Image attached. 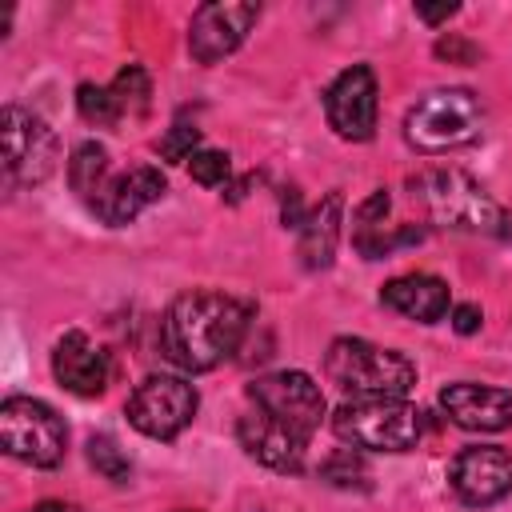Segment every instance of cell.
<instances>
[{
    "instance_id": "cell-1",
    "label": "cell",
    "mask_w": 512,
    "mask_h": 512,
    "mask_svg": "<svg viewBox=\"0 0 512 512\" xmlns=\"http://www.w3.org/2000/svg\"><path fill=\"white\" fill-rule=\"evenodd\" d=\"M252 304L228 292L192 288L176 296L160 320V344L172 364L184 372H212L224 364L248 336Z\"/></svg>"
},
{
    "instance_id": "cell-2",
    "label": "cell",
    "mask_w": 512,
    "mask_h": 512,
    "mask_svg": "<svg viewBox=\"0 0 512 512\" xmlns=\"http://www.w3.org/2000/svg\"><path fill=\"white\" fill-rule=\"evenodd\" d=\"M412 204L424 212L428 224L468 236H512V216L504 204L468 172L460 168H424L408 180Z\"/></svg>"
},
{
    "instance_id": "cell-3",
    "label": "cell",
    "mask_w": 512,
    "mask_h": 512,
    "mask_svg": "<svg viewBox=\"0 0 512 512\" xmlns=\"http://www.w3.org/2000/svg\"><path fill=\"white\" fill-rule=\"evenodd\" d=\"M324 376L348 396H408L416 384V364L360 336H336L324 352Z\"/></svg>"
},
{
    "instance_id": "cell-4",
    "label": "cell",
    "mask_w": 512,
    "mask_h": 512,
    "mask_svg": "<svg viewBox=\"0 0 512 512\" xmlns=\"http://www.w3.org/2000/svg\"><path fill=\"white\" fill-rule=\"evenodd\" d=\"M332 432L356 452H408L424 432L408 396H352L332 412Z\"/></svg>"
},
{
    "instance_id": "cell-5",
    "label": "cell",
    "mask_w": 512,
    "mask_h": 512,
    "mask_svg": "<svg viewBox=\"0 0 512 512\" xmlns=\"http://www.w3.org/2000/svg\"><path fill=\"white\" fill-rule=\"evenodd\" d=\"M484 128V100L472 88H436L404 116V140L416 152H448L476 140Z\"/></svg>"
},
{
    "instance_id": "cell-6",
    "label": "cell",
    "mask_w": 512,
    "mask_h": 512,
    "mask_svg": "<svg viewBox=\"0 0 512 512\" xmlns=\"http://www.w3.org/2000/svg\"><path fill=\"white\" fill-rule=\"evenodd\" d=\"M0 444L12 460L32 468H56L68 452L64 416L32 396H8L0 404Z\"/></svg>"
},
{
    "instance_id": "cell-7",
    "label": "cell",
    "mask_w": 512,
    "mask_h": 512,
    "mask_svg": "<svg viewBox=\"0 0 512 512\" xmlns=\"http://www.w3.org/2000/svg\"><path fill=\"white\" fill-rule=\"evenodd\" d=\"M0 140H4V180H8V188H36L56 172L60 140L36 112H28L20 104H4Z\"/></svg>"
},
{
    "instance_id": "cell-8",
    "label": "cell",
    "mask_w": 512,
    "mask_h": 512,
    "mask_svg": "<svg viewBox=\"0 0 512 512\" xmlns=\"http://www.w3.org/2000/svg\"><path fill=\"white\" fill-rule=\"evenodd\" d=\"M196 408H200V396L184 376L156 372L132 388L124 416L148 440H176L196 420Z\"/></svg>"
},
{
    "instance_id": "cell-9",
    "label": "cell",
    "mask_w": 512,
    "mask_h": 512,
    "mask_svg": "<svg viewBox=\"0 0 512 512\" xmlns=\"http://www.w3.org/2000/svg\"><path fill=\"white\" fill-rule=\"evenodd\" d=\"M248 400L256 404V412L280 420L284 428H292L304 440H312L320 432L324 412H328V400H324L320 384L300 368H280V372L256 376L248 384Z\"/></svg>"
},
{
    "instance_id": "cell-10",
    "label": "cell",
    "mask_w": 512,
    "mask_h": 512,
    "mask_svg": "<svg viewBox=\"0 0 512 512\" xmlns=\"http://www.w3.org/2000/svg\"><path fill=\"white\" fill-rule=\"evenodd\" d=\"M380 88L376 72L368 64L344 68L328 88H324V116L340 140L364 144L376 136V108H380Z\"/></svg>"
},
{
    "instance_id": "cell-11",
    "label": "cell",
    "mask_w": 512,
    "mask_h": 512,
    "mask_svg": "<svg viewBox=\"0 0 512 512\" xmlns=\"http://www.w3.org/2000/svg\"><path fill=\"white\" fill-rule=\"evenodd\" d=\"M448 484L460 504L492 508L512 492V452L500 444H472L460 448L448 464Z\"/></svg>"
},
{
    "instance_id": "cell-12",
    "label": "cell",
    "mask_w": 512,
    "mask_h": 512,
    "mask_svg": "<svg viewBox=\"0 0 512 512\" xmlns=\"http://www.w3.org/2000/svg\"><path fill=\"white\" fill-rule=\"evenodd\" d=\"M260 20V4H232V0H208L188 20V52L196 64H216L232 56L252 24Z\"/></svg>"
},
{
    "instance_id": "cell-13",
    "label": "cell",
    "mask_w": 512,
    "mask_h": 512,
    "mask_svg": "<svg viewBox=\"0 0 512 512\" xmlns=\"http://www.w3.org/2000/svg\"><path fill=\"white\" fill-rule=\"evenodd\" d=\"M436 400L448 412V420L464 432H500L512 424V392L508 388L456 380V384H444Z\"/></svg>"
},
{
    "instance_id": "cell-14",
    "label": "cell",
    "mask_w": 512,
    "mask_h": 512,
    "mask_svg": "<svg viewBox=\"0 0 512 512\" xmlns=\"http://www.w3.org/2000/svg\"><path fill=\"white\" fill-rule=\"evenodd\" d=\"M164 192H168L164 172L152 168V164H140V168H128V172H116V176L104 184V192H100L88 208H92L108 228H124V224H132L144 208H152L156 200H164Z\"/></svg>"
},
{
    "instance_id": "cell-15",
    "label": "cell",
    "mask_w": 512,
    "mask_h": 512,
    "mask_svg": "<svg viewBox=\"0 0 512 512\" xmlns=\"http://www.w3.org/2000/svg\"><path fill=\"white\" fill-rule=\"evenodd\" d=\"M52 376L60 388H68L72 396H100L108 388L112 376V360L108 352L88 340L80 328H68L56 348H52Z\"/></svg>"
},
{
    "instance_id": "cell-16",
    "label": "cell",
    "mask_w": 512,
    "mask_h": 512,
    "mask_svg": "<svg viewBox=\"0 0 512 512\" xmlns=\"http://www.w3.org/2000/svg\"><path fill=\"white\" fill-rule=\"evenodd\" d=\"M236 440H240V448H244L256 464H264V468H272V472H288V476L304 472L308 440L296 436L292 428H284L280 420L256 412V408L236 420Z\"/></svg>"
},
{
    "instance_id": "cell-17",
    "label": "cell",
    "mask_w": 512,
    "mask_h": 512,
    "mask_svg": "<svg viewBox=\"0 0 512 512\" xmlns=\"http://www.w3.org/2000/svg\"><path fill=\"white\" fill-rule=\"evenodd\" d=\"M380 304L416 324H436L448 316V284L432 272H404L380 288Z\"/></svg>"
},
{
    "instance_id": "cell-18",
    "label": "cell",
    "mask_w": 512,
    "mask_h": 512,
    "mask_svg": "<svg viewBox=\"0 0 512 512\" xmlns=\"http://www.w3.org/2000/svg\"><path fill=\"white\" fill-rule=\"evenodd\" d=\"M340 224H344V196L328 192L316 208H308V220L300 224V264L308 272H324L336 256L340 244Z\"/></svg>"
},
{
    "instance_id": "cell-19",
    "label": "cell",
    "mask_w": 512,
    "mask_h": 512,
    "mask_svg": "<svg viewBox=\"0 0 512 512\" xmlns=\"http://www.w3.org/2000/svg\"><path fill=\"white\" fill-rule=\"evenodd\" d=\"M112 180V164H108V148L96 144V140H84L72 148V160H68V184L80 200H96L104 192V184Z\"/></svg>"
},
{
    "instance_id": "cell-20",
    "label": "cell",
    "mask_w": 512,
    "mask_h": 512,
    "mask_svg": "<svg viewBox=\"0 0 512 512\" xmlns=\"http://www.w3.org/2000/svg\"><path fill=\"white\" fill-rule=\"evenodd\" d=\"M112 96H116V108L120 116H144L148 104H152V80L140 64H124L116 76H112Z\"/></svg>"
},
{
    "instance_id": "cell-21",
    "label": "cell",
    "mask_w": 512,
    "mask_h": 512,
    "mask_svg": "<svg viewBox=\"0 0 512 512\" xmlns=\"http://www.w3.org/2000/svg\"><path fill=\"white\" fill-rule=\"evenodd\" d=\"M424 240V228L408 224V228H372V232H352V244L360 248L364 260H384L392 256L396 248L404 244H420Z\"/></svg>"
},
{
    "instance_id": "cell-22",
    "label": "cell",
    "mask_w": 512,
    "mask_h": 512,
    "mask_svg": "<svg viewBox=\"0 0 512 512\" xmlns=\"http://www.w3.org/2000/svg\"><path fill=\"white\" fill-rule=\"evenodd\" d=\"M76 112H80L88 124H96V128H112V124L124 120L120 108H116L112 88H108V84H92V80H84V84L76 88Z\"/></svg>"
},
{
    "instance_id": "cell-23",
    "label": "cell",
    "mask_w": 512,
    "mask_h": 512,
    "mask_svg": "<svg viewBox=\"0 0 512 512\" xmlns=\"http://www.w3.org/2000/svg\"><path fill=\"white\" fill-rule=\"evenodd\" d=\"M88 464H92L104 480H112V484H124V480L132 476V460H128V452H124L112 436H92V440H88Z\"/></svg>"
},
{
    "instance_id": "cell-24",
    "label": "cell",
    "mask_w": 512,
    "mask_h": 512,
    "mask_svg": "<svg viewBox=\"0 0 512 512\" xmlns=\"http://www.w3.org/2000/svg\"><path fill=\"white\" fill-rule=\"evenodd\" d=\"M320 480L332 484V488H364V480H368L364 456H360L356 448H336V452L320 464Z\"/></svg>"
},
{
    "instance_id": "cell-25",
    "label": "cell",
    "mask_w": 512,
    "mask_h": 512,
    "mask_svg": "<svg viewBox=\"0 0 512 512\" xmlns=\"http://www.w3.org/2000/svg\"><path fill=\"white\" fill-rule=\"evenodd\" d=\"M188 172H192L196 184L220 188V184H228V176H232V160H228V152H220V148H200V152L188 160Z\"/></svg>"
},
{
    "instance_id": "cell-26",
    "label": "cell",
    "mask_w": 512,
    "mask_h": 512,
    "mask_svg": "<svg viewBox=\"0 0 512 512\" xmlns=\"http://www.w3.org/2000/svg\"><path fill=\"white\" fill-rule=\"evenodd\" d=\"M160 156L168 160V164H184V160H192L196 152H200V128H192V124H172L164 136H160Z\"/></svg>"
},
{
    "instance_id": "cell-27",
    "label": "cell",
    "mask_w": 512,
    "mask_h": 512,
    "mask_svg": "<svg viewBox=\"0 0 512 512\" xmlns=\"http://www.w3.org/2000/svg\"><path fill=\"white\" fill-rule=\"evenodd\" d=\"M432 52L440 56V60H448V64H476L480 60V48L472 44V40H464V36H440L436 44H432Z\"/></svg>"
},
{
    "instance_id": "cell-28",
    "label": "cell",
    "mask_w": 512,
    "mask_h": 512,
    "mask_svg": "<svg viewBox=\"0 0 512 512\" xmlns=\"http://www.w3.org/2000/svg\"><path fill=\"white\" fill-rule=\"evenodd\" d=\"M280 220H284V228H296V232L308 220V208H304V200H300L296 188H284L280 192Z\"/></svg>"
},
{
    "instance_id": "cell-29",
    "label": "cell",
    "mask_w": 512,
    "mask_h": 512,
    "mask_svg": "<svg viewBox=\"0 0 512 512\" xmlns=\"http://www.w3.org/2000/svg\"><path fill=\"white\" fill-rule=\"evenodd\" d=\"M448 316H452V332H460V336H472V332H480V324H484L480 304H456Z\"/></svg>"
},
{
    "instance_id": "cell-30",
    "label": "cell",
    "mask_w": 512,
    "mask_h": 512,
    "mask_svg": "<svg viewBox=\"0 0 512 512\" xmlns=\"http://www.w3.org/2000/svg\"><path fill=\"white\" fill-rule=\"evenodd\" d=\"M460 12V4H416V16L424 20V24H444V20H452Z\"/></svg>"
},
{
    "instance_id": "cell-31",
    "label": "cell",
    "mask_w": 512,
    "mask_h": 512,
    "mask_svg": "<svg viewBox=\"0 0 512 512\" xmlns=\"http://www.w3.org/2000/svg\"><path fill=\"white\" fill-rule=\"evenodd\" d=\"M28 512H72L68 504H60V500H40L36 508H28Z\"/></svg>"
},
{
    "instance_id": "cell-32",
    "label": "cell",
    "mask_w": 512,
    "mask_h": 512,
    "mask_svg": "<svg viewBox=\"0 0 512 512\" xmlns=\"http://www.w3.org/2000/svg\"><path fill=\"white\" fill-rule=\"evenodd\" d=\"M180 512H196V508H180Z\"/></svg>"
}]
</instances>
